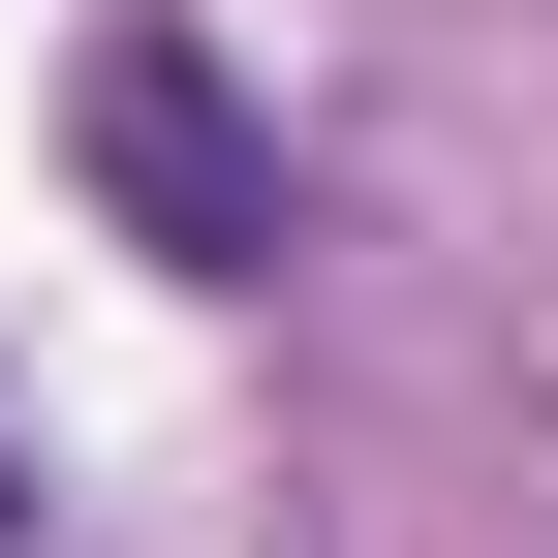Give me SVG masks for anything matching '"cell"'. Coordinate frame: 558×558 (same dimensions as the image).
Wrapping results in <instances>:
<instances>
[{"mask_svg": "<svg viewBox=\"0 0 558 558\" xmlns=\"http://www.w3.org/2000/svg\"><path fill=\"white\" fill-rule=\"evenodd\" d=\"M0 527H32V435H0Z\"/></svg>", "mask_w": 558, "mask_h": 558, "instance_id": "cell-2", "label": "cell"}, {"mask_svg": "<svg viewBox=\"0 0 558 558\" xmlns=\"http://www.w3.org/2000/svg\"><path fill=\"white\" fill-rule=\"evenodd\" d=\"M62 156H94V218L156 248V279H279V218H311V186H279V124L218 94V32H186V0H124V32L62 62Z\"/></svg>", "mask_w": 558, "mask_h": 558, "instance_id": "cell-1", "label": "cell"}]
</instances>
